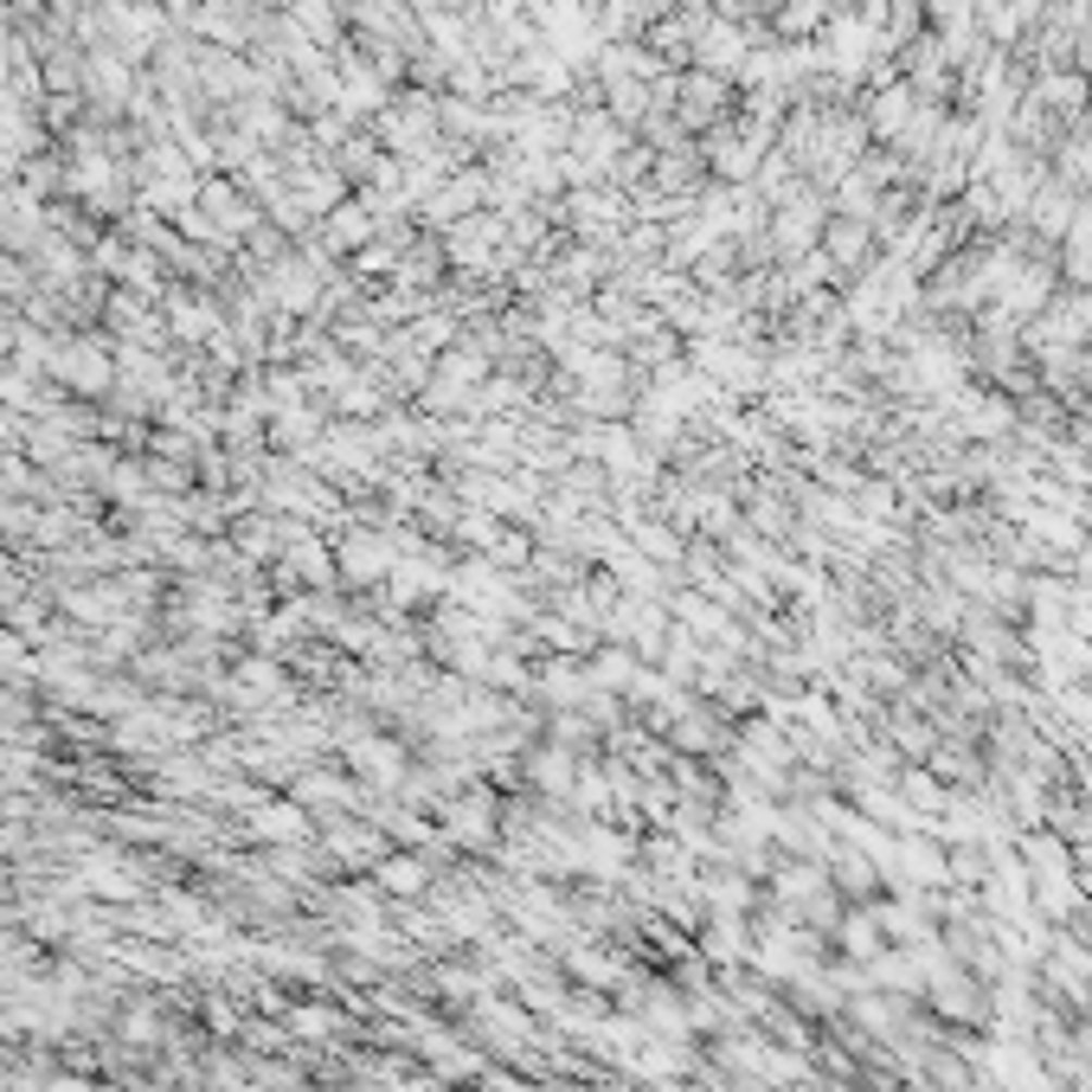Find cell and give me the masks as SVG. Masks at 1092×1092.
<instances>
[{
	"instance_id": "cell-1",
	"label": "cell",
	"mask_w": 1092,
	"mask_h": 1092,
	"mask_svg": "<svg viewBox=\"0 0 1092 1092\" xmlns=\"http://www.w3.org/2000/svg\"><path fill=\"white\" fill-rule=\"evenodd\" d=\"M450 835H457V842H482V835H488V797H463V804L450 810Z\"/></svg>"
},
{
	"instance_id": "cell-2",
	"label": "cell",
	"mask_w": 1092,
	"mask_h": 1092,
	"mask_svg": "<svg viewBox=\"0 0 1092 1092\" xmlns=\"http://www.w3.org/2000/svg\"><path fill=\"white\" fill-rule=\"evenodd\" d=\"M534 778H541L553 797H566V791H572V758H566L559 746H546L541 758H534Z\"/></svg>"
},
{
	"instance_id": "cell-3",
	"label": "cell",
	"mask_w": 1092,
	"mask_h": 1092,
	"mask_svg": "<svg viewBox=\"0 0 1092 1092\" xmlns=\"http://www.w3.org/2000/svg\"><path fill=\"white\" fill-rule=\"evenodd\" d=\"M380 881H386L393 893H418V888H424V868H418V861H393Z\"/></svg>"
},
{
	"instance_id": "cell-4",
	"label": "cell",
	"mask_w": 1092,
	"mask_h": 1092,
	"mask_svg": "<svg viewBox=\"0 0 1092 1092\" xmlns=\"http://www.w3.org/2000/svg\"><path fill=\"white\" fill-rule=\"evenodd\" d=\"M572 970H579V977H592V983H611V977H617V964H605L598 952H579V957H572Z\"/></svg>"
}]
</instances>
